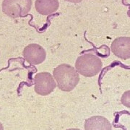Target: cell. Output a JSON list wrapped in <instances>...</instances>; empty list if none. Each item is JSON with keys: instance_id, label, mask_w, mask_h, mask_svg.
I'll return each instance as SVG.
<instances>
[{"instance_id": "5b68a950", "label": "cell", "mask_w": 130, "mask_h": 130, "mask_svg": "<svg viewBox=\"0 0 130 130\" xmlns=\"http://www.w3.org/2000/svg\"><path fill=\"white\" fill-rule=\"evenodd\" d=\"M23 56L26 61L30 64H39L43 63L46 56L45 49L36 43H31L23 50Z\"/></svg>"}, {"instance_id": "8992f818", "label": "cell", "mask_w": 130, "mask_h": 130, "mask_svg": "<svg viewBox=\"0 0 130 130\" xmlns=\"http://www.w3.org/2000/svg\"><path fill=\"white\" fill-rule=\"evenodd\" d=\"M113 54L121 59H130V37H119L112 42Z\"/></svg>"}, {"instance_id": "ba28073f", "label": "cell", "mask_w": 130, "mask_h": 130, "mask_svg": "<svg viewBox=\"0 0 130 130\" xmlns=\"http://www.w3.org/2000/svg\"><path fill=\"white\" fill-rule=\"evenodd\" d=\"M59 7L58 0H36L35 7L39 14L48 15L55 12Z\"/></svg>"}, {"instance_id": "9c48e42d", "label": "cell", "mask_w": 130, "mask_h": 130, "mask_svg": "<svg viewBox=\"0 0 130 130\" xmlns=\"http://www.w3.org/2000/svg\"><path fill=\"white\" fill-rule=\"evenodd\" d=\"M121 103L127 108H130V90L126 91L121 98Z\"/></svg>"}, {"instance_id": "7c38bea8", "label": "cell", "mask_w": 130, "mask_h": 130, "mask_svg": "<svg viewBox=\"0 0 130 130\" xmlns=\"http://www.w3.org/2000/svg\"><path fill=\"white\" fill-rule=\"evenodd\" d=\"M67 130H80V129H67Z\"/></svg>"}, {"instance_id": "52a82bcc", "label": "cell", "mask_w": 130, "mask_h": 130, "mask_svg": "<svg viewBox=\"0 0 130 130\" xmlns=\"http://www.w3.org/2000/svg\"><path fill=\"white\" fill-rule=\"evenodd\" d=\"M112 126L106 118L101 116H92L85 122V130H111Z\"/></svg>"}, {"instance_id": "30bf717a", "label": "cell", "mask_w": 130, "mask_h": 130, "mask_svg": "<svg viewBox=\"0 0 130 130\" xmlns=\"http://www.w3.org/2000/svg\"><path fill=\"white\" fill-rule=\"evenodd\" d=\"M67 2H72V3H79L81 2L83 0H64Z\"/></svg>"}, {"instance_id": "277c9868", "label": "cell", "mask_w": 130, "mask_h": 130, "mask_svg": "<svg viewBox=\"0 0 130 130\" xmlns=\"http://www.w3.org/2000/svg\"><path fill=\"white\" fill-rule=\"evenodd\" d=\"M35 91L40 95H48L56 88L54 77L48 72H40L34 77Z\"/></svg>"}, {"instance_id": "7a4b0ae2", "label": "cell", "mask_w": 130, "mask_h": 130, "mask_svg": "<svg viewBox=\"0 0 130 130\" xmlns=\"http://www.w3.org/2000/svg\"><path fill=\"white\" fill-rule=\"evenodd\" d=\"M101 59L94 54H85L79 56L75 62L77 72L84 77H90L98 74L102 70Z\"/></svg>"}, {"instance_id": "6da1fadb", "label": "cell", "mask_w": 130, "mask_h": 130, "mask_svg": "<svg viewBox=\"0 0 130 130\" xmlns=\"http://www.w3.org/2000/svg\"><path fill=\"white\" fill-rule=\"evenodd\" d=\"M57 86L62 91L70 92L77 85L79 76L77 71L71 65L61 64L53 71Z\"/></svg>"}, {"instance_id": "3957f363", "label": "cell", "mask_w": 130, "mask_h": 130, "mask_svg": "<svg viewBox=\"0 0 130 130\" xmlns=\"http://www.w3.org/2000/svg\"><path fill=\"white\" fill-rule=\"evenodd\" d=\"M32 7V0H4L2 11L11 18L24 17L30 12Z\"/></svg>"}, {"instance_id": "8fae6325", "label": "cell", "mask_w": 130, "mask_h": 130, "mask_svg": "<svg viewBox=\"0 0 130 130\" xmlns=\"http://www.w3.org/2000/svg\"><path fill=\"white\" fill-rule=\"evenodd\" d=\"M0 130H4V127H3V125L2 124V123L0 122Z\"/></svg>"}]
</instances>
